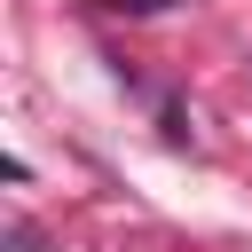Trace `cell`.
Instances as JSON below:
<instances>
[{
  "mask_svg": "<svg viewBox=\"0 0 252 252\" xmlns=\"http://www.w3.org/2000/svg\"><path fill=\"white\" fill-rule=\"evenodd\" d=\"M110 8H126V16H158V8H173V0H110Z\"/></svg>",
  "mask_w": 252,
  "mask_h": 252,
  "instance_id": "cell-1",
  "label": "cell"
},
{
  "mask_svg": "<svg viewBox=\"0 0 252 252\" xmlns=\"http://www.w3.org/2000/svg\"><path fill=\"white\" fill-rule=\"evenodd\" d=\"M8 252H39V236L32 228H8Z\"/></svg>",
  "mask_w": 252,
  "mask_h": 252,
  "instance_id": "cell-2",
  "label": "cell"
}]
</instances>
